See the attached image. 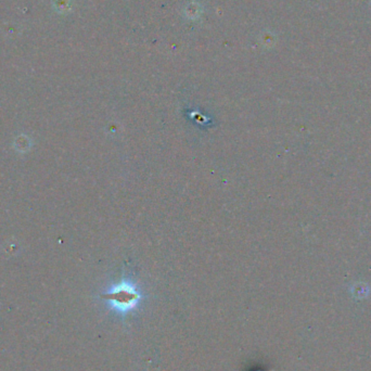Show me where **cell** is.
Wrapping results in <instances>:
<instances>
[{"label": "cell", "instance_id": "1", "mask_svg": "<svg viewBox=\"0 0 371 371\" xmlns=\"http://www.w3.org/2000/svg\"><path fill=\"white\" fill-rule=\"evenodd\" d=\"M102 297L110 304L111 308L122 315H126L134 310L139 304L141 294L136 286L127 281L114 285Z\"/></svg>", "mask_w": 371, "mask_h": 371}, {"label": "cell", "instance_id": "2", "mask_svg": "<svg viewBox=\"0 0 371 371\" xmlns=\"http://www.w3.org/2000/svg\"><path fill=\"white\" fill-rule=\"evenodd\" d=\"M201 15V6L197 2L189 3L185 7V17L188 20H195Z\"/></svg>", "mask_w": 371, "mask_h": 371}, {"label": "cell", "instance_id": "3", "mask_svg": "<svg viewBox=\"0 0 371 371\" xmlns=\"http://www.w3.org/2000/svg\"><path fill=\"white\" fill-rule=\"evenodd\" d=\"M55 9L60 13H67L71 10V3L70 0H56Z\"/></svg>", "mask_w": 371, "mask_h": 371}, {"label": "cell", "instance_id": "4", "mask_svg": "<svg viewBox=\"0 0 371 371\" xmlns=\"http://www.w3.org/2000/svg\"><path fill=\"white\" fill-rule=\"evenodd\" d=\"M262 43L266 47H270V46L275 44V36L271 33H264V34H262Z\"/></svg>", "mask_w": 371, "mask_h": 371}]
</instances>
